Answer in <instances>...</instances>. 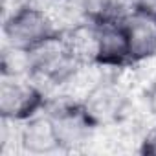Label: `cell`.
Listing matches in <instances>:
<instances>
[{
  "instance_id": "cell-1",
  "label": "cell",
  "mask_w": 156,
  "mask_h": 156,
  "mask_svg": "<svg viewBox=\"0 0 156 156\" xmlns=\"http://www.w3.org/2000/svg\"><path fill=\"white\" fill-rule=\"evenodd\" d=\"M59 35H61V30L50 8L39 2L24 6L2 17L4 46L30 51Z\"/></svg>"
},
{
  "instance_id": "cell-2",
  "label": "cell",
  "mask_w": 156,
  "mask_h": 156,
  "mask_svg": "<svg viewBox=\"0 0 156 156\" xmlns=\"http://www.w3.org/2000/svg\"><path fill=\"white\" fill-rule=\"evenodd\" d=\"M51 123L61 147V152H85L90 151L98 127L90 121L83 105L62 94L51 96L44 110Z\"/></svg>"
},
{
  "instance_id": "cell-3",
  "label": "cell",
  "mask_w": 156,
  "mask_h": 156,
  "mask_svg": "<svg viewBox=\"0 0 156 156\" xmlns=\"http://www.w3.org/2000/svg\"><path fill=\"white\" fill-rule=\"evenodd\" d=\"M48 92L31 77L0 75V118L22 123L46 110Z\"/></svg>"
},
{
  "instance_id": "cell-4",
  "label": "cell",
  "mask_w": 156,
  "mask_h": 156,
  "mask_svg": "<svg viewBox=\"0 0 156 156\" xmlns=\"http://www.w3.org/2000/svg\"><path fill=\"white\" fill-rule=\"evenodd\" d=\"M92 24V62L110 70L121 72L130 64L129 57V42L123 19H108Z\"/></svg>"
},
{
  "instance_id": "cell-5",
  "label": "cell",
  "mask_w": 156,
  "mask_h": 156,
  "mask_svg": "<svg viewBox=\"0 0 156 156\" xmlns=\"http://www.w3.org/2000/svg\"><path fill=\"white\" fill-rule=\"evenodd\" d=\"M61 152L53 123L46 112H41L20 123L19 134V154L44 156Z\"/></svg>"
},
{
  "instance_id": "cell-6",
  "label": "cell",
  "mask_w": 156,
  "mask_h": 156,
  "mask_svg": "<svg viewBox=\"0 0 156 156\" xmlns=\"http://www.w3.org/2000/svg\"><path fill=\"white\" fill-rule=\"evenodd\" d=\"M130 64L156 59V19L130 11L123 17Z\"/></svg>"
},
{
  "instance_id": "cell-7",
  "label": "cell",
  "mask_w": 156,
  "mask_h": 156,
  "mask_svg": "<svg viewBox=\"0 0 156 156\" xmlns=\"http://www.w3.org/2000/svg\"><path fill=\"white\" fill-rule=\"evenodd\" d=\"M0 68H2V75L8 77H30V53L2 44Z\"/></svg>"
},
{
  "instance_id": "cell-8",
  "label": "cell",
  "mask_w": 156,
  "mask_h": 156,
  "mask_svg": "<svg viewBox=\"0 0 156 156\" xmlns=\"http://www.w3.org/2000/svg\"><path fill=\"white\" fill-rule=\"evenodd\" d=\"M140 154L145 156H156V121H151L141 136L140 147H138Z\"/></svg>"
},
{
  "instance_id": "cell-9",
  "label": "cell",
  "mask_w": 156,
  "mask_h": 156,
  "mask_svg": "<svg viewBox=\"0 0 156 156\" xmlns=\"http://www.w3.org/2000/svg\"><path fill=\"white\" fill-rule=\"evenodd\" d=\"M132 11L156 19V0H130Z\"/></svg>"
},
{
  "instance_id": "cell-10",
  "label": "cell",
  "mask_w": 156,
  "mask_h": 156,
  "mask_svg": "<svg viewBox=\"0 0 156 156\" xmlns=\"http://www.w3.org/2000/svg\"><path fill=\"white\" fill-rule=\"evenodd\" d=\"M35 2H39V0H2V17H6V15H9V13H13V11L20 9V8H24V6L35 4ZM39 4H41V2H39ZM42 6H44V4H42Z\"/></svg>"
},
{
  "instance_id": "cell-11",
  "label": "cell",
  "mask_w": 156,
  "mask_h": 156,
  "mask_svg": "<svg viewBox=\"0 0 156 156\" xmlns=\"http://www.w3.org/2000/svg\"><path fill=\"white\" fill-rule=\"evenodd\" d=\"M41 4H44V6H50V4H55V2H64V0H39Z\"/></svg>"
}]
</instances>
